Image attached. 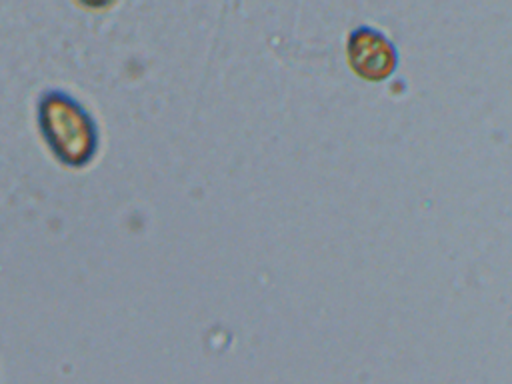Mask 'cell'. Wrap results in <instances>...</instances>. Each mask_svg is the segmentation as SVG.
<instances>
[{"label":"cell","mask_w":512,"mask_h":384,"mask_svg":"<svg viewBox=\"0 0 512 384\" xmlns=\"http://www.w3.org/2000/svg\"><path fill=\"white\" fill-rule=\"evenodd\" d=\"M40 132L54 156L72 168L88 164L98 148V128L86 108L72 96L52 90L38 104Z\"/></svg>","instance_id":"cell-1"},{"label":"cell","mask_w":512,"mask_h":384,"mask_svg":"<svg viewBox=\"0 0 512 384\" xmlns=\"http://www.w3.org/2000/svg\"><path fill=\"white\" fill-rule=\"evenodd\" d=\"M350 60L354 68L368 78L384 76L394 66L392 48L378 34L368 30L354 34L350 42Z\"/></svg>","instance_id":"cell-2"}]
</instances>
